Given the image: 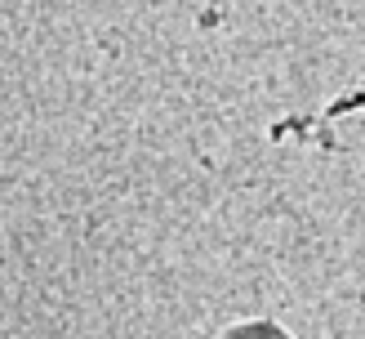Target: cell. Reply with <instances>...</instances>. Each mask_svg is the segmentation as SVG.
Returning a JSON list of instances; mask_svg holds the SVG:
<instances>
[{
    "label": "cell",
    "instance_id": "6da1fadb",
    "mask_svg": "<svg viewBox=\"0 0 365 339\" xmlns=\"http://www.w3.org/2000/svg\"><path fill=\"white\" fill-rule=\"evenodd\" d=\"M227 339H289L281 326H272V321H245V326L227 330Z\"/></svg>",
    "mask_w": 365,
    "mask_h": 339
}]
</instances>
